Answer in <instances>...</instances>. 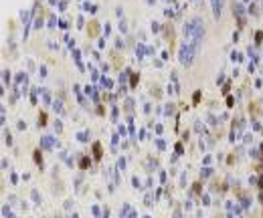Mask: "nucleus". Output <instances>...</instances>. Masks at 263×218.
<instances>
[{
	"instance_id": "1",
	"label": "nucleus",
	"mask_w": 263,
	"mask_h": 218,
	"mask_svg": "<svg viewBox=\"0 0 263 218\" xmlns=\"http://www.w3.org/2000/svg\"><path fill=\"white\" fill-rule=\"evenodd\" d=\"M184 37H186L188 43H192L194 46L201 49L202 37H204V24H202L201 18H190V20H186V24H184Z\"/></svg>"
},
{
	"instance_id": "2",
	"label": "nucleus",
	"mask_w": 263,
	"mask_h": 218,
	"mask_svg": "<svg viewBox=\"0 0 263 218\" xmlns=\"http://www.w3.org/2000/svg\"><path fill=\"white\" fill-rule=\"evenodd\" d=\"M198 46H194L192 43H182V46H180V53H178V59H180V63L184 65V67H188V65H192L194 57L198 55Z\"/></svg>"
},
{
	"instance_id": "3",
	"label": "nucleus",
	"mask_w": 263,
	"mask_h": 218,
	"mask_svg": "<svg viewBox=\"0 0 263 218\" xmlns=\"http://www.w3.org/2000/svg\"><path fill=\"white\" fill-rule=\"evenodd\" d=\"M221 10H223V0H213V12H215V16H221Z\"/></svg>"
},
{
	"instance_id": "4",
	"label": "nucleus",
	"mask_w": 263,
	"mask_h": 218,
	"mask_svg": "<svg viewBox=\"0 0 263 218\" xmlns=\"http://www.w3.org/2000/svg\"><path fill=\"white\" fill-rule=\"evenodd\" d=\"M53 143H55V139L53 137H43V148H47V150H49V148H53Z\"/></svg>"
},
{
	"instance_id": "5",
	"label": "nucleus",
	"mask_w": 263,
	"mask_h": 218,
	"mask_svg": "<svg viewBox=\"0 0 263 218\" xmlns=\"http://www.w3.org/2000/svg\"><path fill=\"white\" fill-rule=\"evenodd\" d=\"M53 107H55V111H59V113L63 111V105H61V101H55V103H53Z\"/></svg>"
},
{
	"instance_id": "6",
	"label": "nucleus",
	"mask_w": 263,
	"mask_h": 218,
	"mask_svg": "<svg viewBox=\"0 0 263 218\" xmlns=\"http://www.w3.org/2000/svg\"><path fill=\"white\" fill-rule=\"evenodd\" d=\"M77 139L79 142H87V133H77Z\"/></svg>"
},
{
	"instance_id": "7",
	"label": "nucleus",
	"mask_w": 263,
	"mask_h": 218,
	"mask_svg": "<svg viewBox=\"0 0 263 218\" xmlns=\"http://www.w3.org/2000/svg\"><path fill=\"white\" fill-rule=\"evenodd\" d=\"M152 30H154V32H158V30H160V24L154 22V24H152Z\"/></svg>"
},
{
	"instance_id": "8",
	"label": "nucleus",
	"mask_w": 263,
	"mask_h": 218,
	"mask_svg": "<svg viewBox=\"0 0 263 218\" xmlns=\"http://www.w3.org/2000/svg\"><path fill=\"white\" fill-rule=\"evenodd\" d=\"M49 26H51V28L55 26V16H51V18H49Z\"/></svg>"
}]
</instances>
